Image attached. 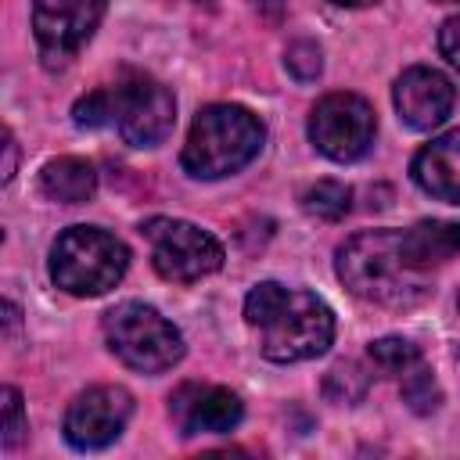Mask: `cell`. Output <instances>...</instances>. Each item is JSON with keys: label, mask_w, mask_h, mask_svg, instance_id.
Instances as JSON below:
<instances>
[{"label": "cell", "mask_w": 460, "mask_h": 460, "mask_svg": "<svg viewBox=\"0 0 460 460\" xmlns=\"http://www.w3.org/2000/svg\"><path fill=\"white\" fill-rule=\"evenodd\" d=\"M244 320L259 334V349L273 363H302L327 352L334 338L331 305L302 288L262 280L244 298Z\"/></svg>", "instance_id": "cell-1"}, {"label": "cell", "mask_w": 460, "mask_h": 460, "mask_svg": "<svg viewBox=\"0 0 460 460\" xmlns=\"http://www.w3.org/2000/svg\"><path fill=\"white\" fill-rule=\"evenodd\" d=\"M338 280L363 302L385 309H410L431 295L428 273L406 255L399 230H359L334 259Z\"/></svg>", "instance_id": "cell-2"}, {"label": "cell", "mask_w": 460, "mask_h": 460, "mask_svg": "<svg viewBox=\"0 0 460 460\" xmlns=\"http://www.w3.org/2000/svg\"><path fill=\"white\" fill-rule=\"evenodd\" d=\"M72 122L79 129L115 126L129 147H155L176 122V101L158 79L129 72L126 79L79 97L72 108Z\"/></svg>", "instance_id": "cell-3"}, {"label": "cell", "mask_w": 460, "mask_h": 460, "mask_svg": "<svg viewBox=\"0 0 460 460\" xmlns=\"http://www.w3.org/2000/svg\"><path fill=\"white\" fill-rule=\"evenodd\" d=\"M266 140V126L241 104H208L194 115L187 144H183V169L194 180H223L244 169Z\"/></svg>", "instance_id": "cell-4"}, {"label": "cell", "mask_w": 460, "mask_h": 460, "mask_svg": "<svg viewBox=\"0 0 460 460\" xmlns=\"http://www.w3.org/2000/svg\"><path fill=\"white\" fill-rule=\"evenodd\" d=\"M129 266V248L101 226H68L50 248V280L79 298L111 291Z\"/></svg>", "instance_id": "cell-5"}, {"label": "cell", "mask_w": 460, "mask_h": 460, "mask_svg": "<svg viewBox=\"0 0 460 460\" xmlns=\"http://www.w3.org/2000/svg\"><path fill=\"white\" fill-rule=\"evenodd\" d=\"M108 349L140 374H162L183 356L180 331L144 302H122L104 313Z\"/></svg>", "instance_id": "cell-6"}, {"label": "cell", "mask_w": 460, "mask_h": 460, "mask_svg": "<svg viewBox=\"0 0 460 460\" xmlns=\"http://www.w3.org/2000/svg\"><path fill=\"white\" fill-rule=\"evenodd\" d=\"M144 234L151 241V262L162 280L194 284L223 266V244L187 219L155 216L144 223Z\"/></svg>", "instance_id": "cell-7"}, {"label": "cell", "mask_w": 460, "mask_h": 460, "mask_svg": "<svg viewBox=\"0 0 460 460\" xmlns=\"http://www.w3.org/2000/svg\"><path fill=\"white\" fill-rule=\"evenodd\" d=\"M377 133L374 108L359 93H327L309 111V140L331 162H356Z\"/></svg>", "instance_id": "cell-8"}, {"label": "cell", "mask_w": 460, "mask_h": 460, "mask_svg": "<svg viewBox=\"0 0 460 460\" xmlns=\"http://www.w3.org/2000/svg\"><path fill=\"white\" fill-rule=\"evenodd\" d=\"M108 0H32V32L47 68H61L90 43Z\"/></svg>", "instance_id": "cell-9"}, {"label": "cell", "mask_w": 460, "mask_h": 460, "mask_svg": "<svg viewBox=\"0 0 460 460\" xmlns=\"http://www.w3.org/2000/svg\"><path fill=\"white\" fill-rule=\"evenodd\" d=\"M133 413V395L119 385H93L86 392H79L65 413V438L72 449H104L111 446L126 420Z\"/></svg>", "instance_id": "cell-10"}, {"label": "cell", "mask_w": 460, "mask_h": 460, "mask_svg": "<svg viewBox=\"0 0 460 460\" xmlns=\"http://www.w3.org/2000/svg\"><path fill=\"white\" fill-rule=\"evenodd\" d=\"M392 101H395V111L399 119L410 126V129H438L453 104H456V90L453 83L438 72V68H428V65H413L406 68L399 79H395V90H392Z\"/></svg>", "instance_id": "cell-11"}, {"label": "cell", "mask_w": 460, "mask_h": 460, "mask_svg": "<svg viewBox=\"0 0 460 460\" xmlns=\"http://www.w3.org/2000/svg\"><path fill=\"white\" fill-rule=\"evenodd\" d=\"M169 413L180 435H223L234 431L244 417L241 399L219 385H183L169 399Z\"/></svg>", "instance_id": "cell-12"}, {"label": "cell", "mask_w": 460, "mask_h": 460, "mask_svg": "<svg viewBox=\"0 0 460 460\" xmlns=\"http://www.w3.org/2000/svg\"><path fill=\"white\" fill-rule=\"evenodd\" d=\"M413 180L424 194L460 205V129H449L417 151Z\"/></svg>", "instance_id": "cell-13"}, {"label": "cell", "mask_w": 460, "mask_h": 460, "mask_svg": "<svg viewBox=\"0 0 460 460\" xmlns=\"http://www.w3.org/2000/svg\"><path fill=\"white\" fill-rule=\"evenodd\" d=\"M402 244L406 255L417 270H431V266H446L449 259L460 255V223L449 219H420L410 230H402Z\"/></svg>", "instance_id": "cell-14"}, {"label": "cell", "mask_w": 460, "mask_h": 460, "mask_svg": "<svg viewBox=\"0 0 460 460\" xmlns=\"http://www.w3.org/2000/svg\"><path fill=\"white\" fill-rule=\"evenodd\" d=\"M40 190L61 205H83L97 190V172L86 158H54L40 172Z\"/></svg>", "instance_id": "cell-15"}, {"label": "cell", "mask_w": 460, "mask_h": 460, "mask_svg": "<svg viewBox=\"0 0 460 460\" xmlns=\"http://www.w3.org/2000/svg\"><path fill=\"white\" fill-rule=\"evenodd\" d=\"M302 208L323 223H338L352 208V190L338 180H316L302 190Z\"/></svg>", "instance_id": "cell-16"}, {"label": "cell", "mask_w": 460, "mask_h": 460, "mask_svg": "<svg viewBox=\"0 0 460 460\" xmlns=\"http://www.w3.org/2000/svg\"><path fill=\"white\" fill-rule=\"evenodd\" d=\"M370 363L381 374H410L420 363V349L406 338H377L370 341Z\"/></svg>", "instance_id": "cell-17"}, {"label": "cell", "mask_w": 460, "mask_h": 460, "mask_svg": "<svg viewBox=\"0 0 460 460\" xmlns=\"http://www.w3.org/2000/svg\"><path fill=\"white\" fill-rule=\"evenodd\" d=\"M402 399L417 410V413H431L435 406H438V385H435V377H431V370H424L420 363L406 374V381H402Z\"/></svg>", "instance_id": "cell-18"}, {"label": "cell", "mask_w": 460, "mask_h": 460, "mask_svg": "<svg viewBox=\"0 0 460 460\" xmlns=\"http://www.w3.org/2000/svg\"><path fill=\"white\" fill-rule=\"evenodd\" d=\"M327 395L338 399V402H356L363 392H367V374L356 367V363H338L331 374H327Z\"/></svg>", "instance_id": "cell-19"}, {"label": "cell", "mask_w": 460, "mask_h": 460, "mask_svg": "<svg viewBox=\"0 0 460 460\" xmlns=\"http://www.w3.org/2000/svg\"><path fill=\"white\" fill-rule=\"evenodd\" d=\"M284 65H288V72H291L298 83H309V79H316L320 68H323V61H320V47L309 43V40H298V43L288 47Z\"/></svg>", "instance_id": "cell-20"}, {"label": "cell", "mask_w": 460, "mask_h": 460, "mask_svg": "<svg viewBox=\"0 0 460 460\" xmlns=\"http://www.w3.org/2000/svg\"><path fill=\"white\" fill-rule=\"evenodd\" d=\"M0 410H4V435H0V442H4V449H14L18 446V438H22V431H25V413H22V395H18V388H4L0 392Z\"/></svg>", "instance_id": "cell-21"}, {"label": "cell", "mask_w": 460, "mask_h": 460, "mask_svg": "<svg viewBox=\"0 0 460 460\" xmlns=\"http://www.w3.org/2000/svg\"><path fill=\"white\" fill-rule=\"evenodd\" d=\"M438 50H442V58L460 72V14L449 18V22L438 29Z\"/></svg>", "instance_id": "cell-22"}, {"label": "cell", "mask_w": 460, "mask_h": 460, "mask_svg": "<svg viewBox=\"0 0 460 460\" xmlns=\"http://www.w3.org/2000/svg\"><path fill=\"white\" fill-rule=\"evenodd\" d=\"M14 158H18V151H14V137L4 133V169H0V172H4V183L14 176Z\"/></svg>", "instance_id": "cell-23"}, {"label": "cell", "mask_w": 460, "mask_h": 460, "mask_svg": "<svg viewBox=\"0 0 460 460\" xmlns=\"http://www.w3.org/2000/svg\"><path fill=\"white\" fill-rule=\"evenodd\" d=\"M4 320H7V334H14V327H18V309H14V302H4Z\"/></svg>", "instance_id": "cell-24"}, {"label": "cell", "mask_w": 460, "mask_h": 460, "mask_svg": "<svg viewBox=\"0 0 460 460\" xmlns=\"http://www.w3.org/2000/svg\"><path fill=\"white\" fill-rule=\"evenodd\" d=\"M331 4H341V7H367V4H377V0H331Z\"/></svg>", "instance_id": "cell-25"}, {"label": "cell", "mask_w": 460, "mask_h": 460, "mask_svg": "<svg viewBox=\"0 0 460 460\" xmlns=\"http://www.w3.org/2000/svg\"><path fill=\"white\" fill-rule=\"evenodd\" d=\"M194 4H205V7H212V0H194Z\"/></svg>", "instance_id": "cell-26"}, {"label": "cell", "mask_w": 460, "mask_h": 460, "mask_svg": "<svg viewBox=\"0 0 460 460\" xmlns=\"http://www.w3.org/2000/svg\"><path fill=\"white\" fill-rule=\"evenodd\" d=\"M442 4H453V0H442Z\"/></svg>", "instance_id": "cell-27"}, {"label": "cell", "mask_w": 460, "mask_h": 460, "mask_svg": "<svg viewBox=\"0 0 460 460\" xmlns=\"http://www.w3.org/2000/svg\"><path fill=\"white\" fill-rule=\"evenodd\" d=\"M456 305H460V295H456Z\"/></svg>", "instance_id": "cell-28"}]
</instances>
